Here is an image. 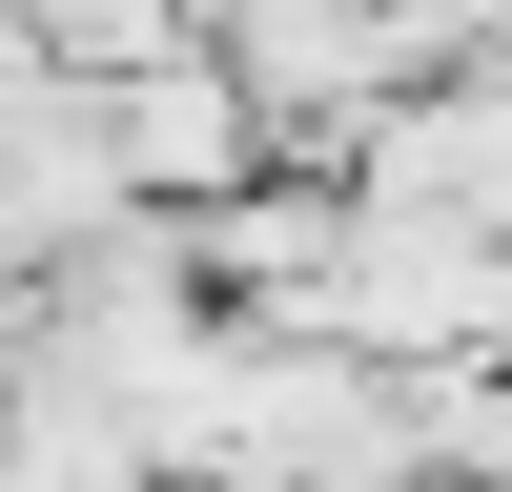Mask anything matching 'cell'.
<instances>
[{"instance_id":"obj_1","label":"cell","mask_w":512,"mask_h":492,"mask_svg":"<svg viewBox=\"0 0 512 492\" xmlns=\"http://www.w3.org/2000/svg\"><path fill=\"white\" fill-rule=\"evenodd\" d=\"M103 123H123V164H144V205H226V185H267V164H287L267 82H246L226 41H164V62H123V82H103Z\"/></svg>"},{"instance_id":"obj_2","label":"cell","mask_w":512,"mask_h":492,"mask_svg":"<svg viewBox=\"0 0 512 492\" xmlns=\"http://www.w3.org/2000/svg\"><path fill=\"white\" fill-rule=\"evenodd\" d=\"M349 185H369V205H431V226H492V246H512V62H451V82H410V103L349 144Z\"/></svg>"},{"instance_id":"obj_3","label":"cell","mask_w":512,"mask_h":492,"mask_svg":"<svg viewBox=\"0 0 512 492\" xmlns=\"http://www.w3.org/2000/svg\"><path fill=\"white\" fill-rule=\"evenodd\" d=\"M369 492H492V472H451V451H410V472H369Z\"/></svg>"},{"instance_id":"obj_4","label":"cell","mask_w":512,"mask_h":492,"mask_svg":"<svg viewBox=\"0 0 512 492\" xmlns=\"http://www.w3.org/2000/svg\"><path fill=\"white\" fill-rule=\"evenodd\" d=\"M492 62H512V41H492Z\"/></svg>"}]
</instances>
